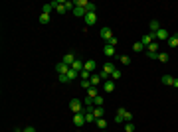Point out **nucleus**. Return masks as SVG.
Here are the masks:
<instances>
[{"label":"nucleus","mask_w":178,"mask_h":132,"mask_svg":"<svg viewBox=\"0 0 178 132\" xmlns=\"http://www.w3.org/2000/svg\"><path fill=\"white\" fill-rule=\"evenodd\" d=\"M99 36L105 40V42H109V40L113 38V32H111V28H101V32H99Z\"/></svg>","instance_id":"nucleus-7"},{"label":"nucleus","mask_w":178,"mask_h":132,"mask_svg":"<svg viewBox=\"0 0 178 132\" xmlns=\"http://www.w3.org/2000/svg\"><path fill=\"white\" fill-rule=\"evenodd\" d=\"M125 113H127L125 109H119V110H117V114H115V122H117V124L125 120Z\"/></svg>","instance_id":"nucleus-16"},{"label":"nucleus","mask_w":178,"mask_h":132,"mask_svg":"<svg viewBox=\"0 0 178 132\" xmlns=\"http://www.w3.org/2000/svg\"><path fill=\"white\" fill-rule=\"evenodd\" d=\"M83 65H85V63H83L81 59H75L73 65H71V69H73V71H77V73H81L83 71Z\"/></svg>","instance_id":"nucleus-13"},{"label":"nucleus","mask_w":178,"mask_h":132,"mask_svg":"<svg viewBox=\"0 0 178 132\" xmlns=\"http://www.w3.org/2000/svg\"><path fill=\"white\" fill-rule=\"evenodd\" d=\"M103 53L107 57H115V47H111V45H107L105 43V47H103Z\"/></svg>","instance_id":"nucleus-18"},{"label":"nucleus","mask_w":178,"mask_h":132,"mask_svg":"<svg viewBox=\"0 0 178 132\" xmlns=\"http://www.w3.org/2000/svg\"><path fill=\"white\" fill-rule=\"evenodd\" d=\"M73 4H75V6H79V8H87L89 2H87V0H75Z\"/></svg>","instance_id":"nucleus-33"},{"label":"nucleus","mask_w":178,"mask_h":132,"mask_svg":"<svg viewBox=\"0 0 178 132\" xmlns=\"http://www.w3.org/2000/svg\"><path fill=\"white\" fill-rule=\"evenodd\" d=\"M83 22H85L87 26H93V24L97 22V14H89V12H87V14H85V18H83Z\"/></svg>","instance_id":"nucleus-11"},{"label":"nucleus","mask_w":178,"mask_h":132,"mask_svg":"<svg viewBox=\"0 0 178 132\" xmlns=\"http://www.w3.org/2000/svg\"><path fill=\"white\" fill-rule=\"evenodd\" d=\"M77 77H79L77 71H73V69H69V71H67V79H69V83H71V81H75Z\"/></svg>","instance_id":"nucleus-24"},{"label":"nucleus","mask_w":178,"mask_h":132,"mask_svg":"<svg viewBox=\"0 0 178 132\" xmlns=\"http://www.w3.org/2000/svg\"><path fill=\"white\" fill-rule=\"evenodd\" d=\"M172 87H176V89H178V77H174V83H172Z\"/></svg>","instance_id":"nucleus-41"},{"label":"nucleus","mask_w":178,"mask_h":132,"mask_svg":"<svg viewBox=\"0 0 178 132\" xmlns=\"http://www.w3.org/2000/svg\"><path fill=\"white\" fill-rule=\"evenodd\" d=\"M168 45H170V47H178V34H174V36L168 38Z\"/></svg>","instance_id":"nucleus-22"},{"label":"nucleus","mask_w":178,"mask_h":132,"mask_svg":"<svg viewBox=\"0 0 178 132\" xmlns=\"http://www.w3.org/2000/svg\"><path fill=\"white\" fill-rule=\"evenodd\" d=\"M154 38L158 40V42H168V38H170V34H168V30H164V28H160L158 32L154 34Z\"/></svg>","instance_id":"nucleus-3"},{"label":"nucleus","mask_w":178,"mask_h":132,"mask_svg":"<svg viewBox=\"0 0 178 132\" xmlns=\"http://www.w3.org/2000/svg\"><path fill=\"white\" fill-rule=\"evenodd\" d=\"M121 77H123V73H121V69H115V71H113V73H111V79H113V81H119V79H121Z\"/></svg>","instance_id":"nucleus-27"},{"label":"nucleus","mask_w":178,"mask_h":132,"mask_svg":"<svg viewBox=\"0 0 178 132\" xmlns=\"http://www.w3.org/2000/svg\"><path fill=\"white\" fill-rule=\"evenodd\" d=\"M81 87L83 89H91L93 85H91V81H81Z\"/></svg>","instance_id":"nucleus-37"},{"label":"nucleus","mask_w":178,"mask_h":132,"mask_svg":"<svg viewBox=\"0 0 178 132\" xmlns=\"http://www.w3.org/2000/svg\"><path fill=\"white\" fill-rule=\"evenodd\" d=\"M52 10H56V2L44 4V6H42V14H52Z\"/></svg>","instance_id":"nucleus-14"},{"label":"nucleus","mask_w":178,"mask_h":132,"mask_svg":"<svg viewBox=\"0 0 178 132\" xmlns=\"http://www.w3.org/2000/svg\"><path fill=\"white\" fill-rule=\"evenodd\" d=\"M125 132H135V126H133V122H127V124H125Z\"/></svg>","instance_id":"nucleus-35"},{"label":"nucleus","mask_w":178,"mask_h":132,"mask_svg":"<svg viewBox=\"0 0 178 132\" xmlns=\"http://www.w3.org/2000/svg\"><path fill=\"white\" fill-rule=\"evenodd\" d=\"M154 40H156V38H154V34H152V32H148V34H145V36L141 38V43L145 45V49H146L148 45H150L152 42H154Z\"/></svg>","instance_id":"nucleus-4"},{"label":"nucleus","mask_w":178,"mask_h":132,"mask_svg":"<svg viewBox=\"0 0 178 132\" xmlns=\"http://www.w3.org/2000/svg\"><path fill=\"white\" fill-rule=\"evenodd\" d=\"M85 14H87L85 8H79V6L73 8V16H77V18H85Z\"/></svg>","instance_id":"nucleus-15"},{"label":"nucleus","mask_w":178,"mask_h":132,"mask_svg":"<svg viewBox=\"0 0 178 132\" xmlns=\"http://www.w3.org/2000/svg\"><path fill=\"white\" fill-rule=\"evenodd\" d=\"M95 67H97L95 59H87V61H85V65H83V69H85V71H89V73L95 71Z\"/></svg>","instance_id":"nucleus-10"},{"label":"nucleus","mask_w":178,"mask_h":132,"mask_svg":"<svg viewBox=\"0 0 178 132\" xmlns=\"http://www.w3.org/2000/svg\"><path fill=\"white\" fill-rule=\"evenodd\" d=\"M95 120H97V118H95L93 113H85V122H93V124H95Z\"/></svg>","instance_id":"nucleus-31"},{"label":"nucleus","mask_w":178,"mask_h":132,"mask_svg":"<svg viewBox=\"0 0 178 132\" xmlns=\"http://www.w3.org/2000/svg\"><path fill=\"white\" fill-rule=\"evenodd\" d=\"M97 95H99V89L97 87H91V89H87V97H91V99H95Z\"/></svg>","instance_id":"nucleus-25"},{"label":"nucleus","mask_w":178,"mask_h":132,"mask_svg":"<svg viewBox=\"0 0 178 132\" xmlns=\"http://www.w3.org/2000/svg\"><path fill=\"white\" fill-rule=\"evenodd\" d=\"M24 132H36V128H34V126H26V128H24Z\"/></svg>","instance_id":"nucleus-40"},{"label":"nucleus","mask_w":178,"mask_h":132,"mask_svg":"<svg viewBox=\"0 0 178 132\" xmlns=\"http://www.w3.org/2000/svg\"><path fill=\"white\" fill-rule=\"evenodd\" d=\"M50 22V14H40V24H48Z\"/></svg>","instance_id":"nucleus-34"},{"label":"nucleus","mask_w":178,"mask_h":132,"mask_svg":"<svg viewBox=\"0 0 178 132\" xmlns=\"http://www.w3.org/2000/svg\"><path fill=\"white\" fill-rule=\"evenodd\" d=\"M83 105H85L87 109H91V106H95V105H93V99H91V97H85V99H83Z\"/></svg>","instance_id":"nucleus-32"},{"label":"nucleus","mask_w":178,"mask_h":132,"mask_svg":"<svg viewBox=\"0 0 178 132\" xmlns=\"http://www.w3.org/2000/svg\"><path fill=\"white\" fill-rule=\"evenodd\" d=\"M95 126L99 130H105V128H107V120H105V118H97V120H95Z\"/></svg>","instance_id":"nucleus-20"},{"label":"nucleus","mask_w":178,"mask_h":132,"mask_svg":"<svg viewBox=\"0 0 178 132\" xmlns=\"http://www.w3.org/2000/svg\"><path fill=\"white\" fill-rule=\"evenodd\" d=\"M156 59H158L160 63H166V61H168V53H164V51H158V57H156Z\"/></svg>","instance_id":"nucleus-26"},{"label":"nucleus","mask_w":178,"mask_h":132,"mask_svg":"<svg viewBox=\"0 0 178 132\" xmlns=\"http://www.w3.org/2000/svg\"><path fill=\"white\" fill-rule=\"evenodd\" d=\"M77 59V57H75V53H65V55H63V59H61V63H65V65H73V61Z\"/></svg>","instance_id":"nucleus-8"},{"label":"nucleus","mask_w":178,"mask_h":132,"mask_svg":"<svg viewBox=\"0 0 178 132\" xmlns=\"http://www.w3.org/2000/svg\"><path fill=\"white\" fill-rule=\"evenodd\" d=\"M75 4L73 2H67V0H57L56 2V12L57 14H65L67 10H73Z\"/></svg>","instance_id":"nucleus-1"},{"label":"nucleus","mask_w":178,"mask_h":132,"mask_svg":"<svg viewBox=\"0 0 178 132\" xmlns=\"http://www.w3.org/2000/svg\"><path fill=\"white\" fill-rule=\"evenodd\" d=\"M172 83H174V77L172 75H162V85H170L172 87Z\"/></svg>","instance_id":"nucleus-23"},{"label":"nucleus","mask_w":178,"mask_h":132,"mask_svg":"<svg viewBox=\"0 0 178 132\" xmlns=\"http://www.w3.org/2000/svg\"><path fill=\"white\" fill-rule=\"evenodd\" d=\"M103 97H101V95H97V97L95 99H93V105H95V106H103Z\"/></svg>","instance_id":"nucleus-28"},{"label":"nucleus","mask_w":178,"mask_h":132,"mask_svg":"<svg viewBox=\"0 0 178 132\" xmlns=\"http://www.w3.org/2000/svg\"><path fill=\"white\" fill-rule=\"evenodd\" d=\"M14 132H24V130H20V128H16V130H14Z\"/></svg>","instance_id":"nucleus-42"},{"label":"nucleus","mask_w":178,"mask_h":132,"mask_svg":"<svg viewBox=\"0 0 178 132\" xmlns=\"http://www.w3.org/2000/svg\"><path fill=\"white\" fill-rule=\"evenodd\" d=\"M69 110H71L73 114L83 113V101H79V99H73V101L69 102Z\"/></svg>","instance_id":"nucleus-2"},{"label":"nucleus","mask_w":178,"mask_h":132,"mask_svg":"<svg viewBox=\"0 0 178 132\" xmlns=\"http://www.w3.org/2000/svg\"><path fill=\"white\" fill-rule=\"evenodd\" d=\"M57 79H59V83H69V79H67V75H59Z\"/></svg>","instance_id":"nucleus-38"},{"label":"nucleus","mask_w":178,"mask_h":132,"mask_svg":"<svg viewBox=\"0 0 178 132\" xmlns=\"http://www.w3.org/2000/svg\"><path fill=\"white\" fill-rule=\"evenodd\" d=\"M133 49H135V51H137V53H141V51H145V45H143L141 42H135V45H133Z\"/></svg>","instance_id":"nucleus-29"},{"label":"nucleus","mask_w":178,"mask_h":132,"mask_svg":"<svg viewBox=\"0 0 178 132\" xmlns=\"http://www.w3.org/2000/svg\"><path fill=\"white\" fill-rule=\"evenodd\" d=\"M69 65H65V63H57L56 65V71H57V75H67V71H69Z\"/></svg>","instance_id":"nucleus-9"},{"label":"nucleus","mask_w":178,"mask_h":132,"mask_svg":"<svg viewBox=\"0 0 178 132\" xmlns=\"http://www.w3.org/2000/svg\"><path fill=\"white\" fill-rule=\"evenodd\" d=\"M93 114H95V118H103L105 116V109L103 106H95V109H93Z\"/></svg>","instance_id":"nucleus-19"},{"label":"nucleus","mask_w":178,"mask_h":132,"mask_svg":"<svg viewBox=\"0 0 178 132\" xmlns=\"http://www.w3.org/2000/svg\"><path fill=\"white\" fill-rule=\"evenodd\" d=\"M89 81H91V85H93V87H99V83H101L103 79H101L99 75H95V73H91V79H89Z\"/></svg>","instance_id":"nucleus-21"},{"label":"nucleus","mask_w":178,"mask_h":132,"mask_svg":"<svg viewBox=\"0 0 178 132\" xmlns=\"http://www.w3.org/2000/svg\"><path fill=\"white\" fill-rule=\"evenodd\" d=\"M148 26H150V32H152V34H156V32L160 30V24H158V20H150V22H148Z\"/></svg>","instance_id":"nucleus-17"},{"label":"nucleus","mask_w":178,"mask_h":132,"mask_svg":"<svg viewBox=\"0 0 178 132\" xmlns=\"http://www.w3.org/2000/svg\"><path fill=\"white\" fill-rule=\"evenodd\" d=\"M117 42H119V40L115 38V36H113V38H111V40H109V42H107V45H111V47H115V45H117Z\"/></svg>","instance_id":"nucleus-36"},{"label":"nucleus","mask_w":178,"mask_h":132,"mask_svg":"<svg viewBox=\"0 0 178 132\" xmlns=\"http://www.w3.org/2000/svg\"><path fill=\"white\" fill-rule=\"evenodd\" d=\"M73 124L77 126V128L85 124V113H77V114H73Z\"/></svg>","instance_id":"nucleus-5"},{"label":"nucleus","mask_w":178,"mask_h":132,"mask_svg":"<svg viewBox=\"0 0 178 132\" xmlns=\"http://www.w3.org/2000/svg\"><path fill=\"white\" fill-rule=\"evenodd\" d=\"M103 89H105V93H113V91H115V81H113V79L105 81V83H103Z\"/></svg>","instance_id":"nucleus-12"},{"label":"nucleus","mask_w":178,"mask_h":132,"mask_svg":"<svg viewBox=\"0 0 178 132\" xmlns=\"http://www.w3.org/2000/svg\"><path fill=\"white\" fill-rule=\"evenodd\" d=\"M117 59H119V61H121V63H123V65H131V57H127V55H119V57H117Z\"/></svg>","instance_id":"nucleus-30"},{"label":"nucleus","mask_w":178,"mask_h":132,"mask_svg":"<svg viewBox=\"0 0 178 132\" xmlns=\"http://www.w3.org/2000/svg\"><path fill=\"white\" fill-rule=\"evenodd\" d=\"M125 120H127V122H131V120H133V114H131L129 110H127V113H125Z\"/></svg>","instance_id":"nucleus-39"},{"label":"nucleus","mask_w":178,"mask_h":132,"mask_svg":"<svg viewBox=\"0 0 178 132\" xmlns=\"http://www.w3.org/2000/svg\"><path fill=\"white\" fill-rule=\"evenodd\" d=\"M158 42H152L150 45H148V47L145 49V51H146V55H158Z\"/></svg>","instance_id":"nucleus-6"}]
</instances>
